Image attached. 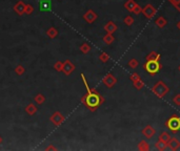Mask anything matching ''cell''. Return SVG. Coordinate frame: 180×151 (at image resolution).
I'll use <instances>...</instances> for the list:
<instances>
[{
    "instance_id": "obj_1",
    "label": "cell",
    "mask_w": 180,
    "mask_h": 151,
    "mask_svg": "<svg viewBox=\"0 0 180 151\" xmlns=\"http://www.w3.org/2000/svg\"><path fill=\"white\" fill-rule=\"evenodd\" d=\"M81 79H82V81H83L85 88H86V94L82 98V101H83L85 106H86L91 111H95V110H96L97 108L103 103L104 99L102 96L99 94L98 91H96L95 89L90 88L89 84H87V82H86V79H85L83 74H81Z\"/></svg>"
},
{
    "instance_id": "obj_2",
    "label": "cell",
    "mask_w": 180,
    "mask_h": 151,
    "mask_svg": "<svg viewBox=\"0 0 180 151\" xmlns=\"http://www.w3.org/2000/svg\"><path fill=\"white\" fill-rule=\"evenodd\" d=\"M152 93L155 94L157 98L163 99L167 93H170V88L164 82L159 80V81H157L153 85V87H152Z\"/></svg>"
},
{
    "instance_id": "obj_3",
    "label": "cell",
    "mask_w": 180,
    "mask_h": 151,
    "mask_svg": "<svg viewBox=\"0 0 180 151\" xmlns=\"http://www.w3.org/2000/svg\"><path fill=\"white\" fill-rule=\"evenodd\" d=\"M165 126L173 133L178 132L180 130V117L177 114H173L165 121Z\"/></svg>"
},
{
    "instance_id": "obj_4",
    "label": "cell",
    "mask_w": 180,
    "mask_h": 151,
    "mask_svg": "<svg viewBox=\"0 0 180 151\" xmlns=\"http://www.w3.org/2000/svg\"><path fill=\"white\" fill-rule=\"evenodd\" d=\"M143 68L148 74H150L152 76L158 74L161 69V64H160V61H146L143 65Z\"/></svg>"
},
{
    "instance_id": "obj_5",
    "label": "cell",
    "mask_w": 180,
    "mask_h": 151,
    "mask_svg": "<svg viewBox=\"0 0 180 151\" xmlns=\"http://www.w3.org/2000/svg\"><path fill=\"white\" fill-rule=\"evenodd\" d=\"M156 12H157V9H156L155 8H154L152 4H146L144 8H142V11L141 13L143 14V16L145 18L148 19H151L154 17V15L156 14Z\"/></svg>"
},
{
    "instance_id": "obj_6",
    "label": "cell",
    "mask_w": 180,
    "mask_h": 151,
    "mask_svg": "<svg viewBox=\"0 0 180 151\" xmlns=\"http://www.w3.org/2000/svg\"><path fill=\"white\" fill-rule=\"evenodd\" d=\"M102 82L108 88H112V87H114L117 84V79H116V77H114L111 72H108V74L105 75V77L103 78Z\"/></svg>"
},
{
    "instance_id": "obj_7",
    "label": "cell",
    "mask_w": 180,
    "mask_h": 151,
    "mask_svg": "<svg viewBox=\"0 0 180 151\" xmlns=\"http://www.w3.org/2000/svg\"><path fill=\"white\" fill-rule=\"evenodd\" d=\"M141 133L145 139L151 140V139H153V136L155 135L156 130L154 129V127L152 126V125H146V126L141 130Z\"/></svg>"
},
{
    "instance_id": "obj_8",
    "label": "cell",
    "mask_w": 180,
    "mask_h": 151,
    "mask_svg": "<svg viewBox=\"0 0 180 151\" xmlns=\"http://www.w3.org/2000/svg\"><path fill=\"white\" fill-rule=\"evenodd\" d=\"M167 148H170L171 150L176 151L180 148V141L176 138H171L170 141L167 143Z\"/></svg>"
},
{
    "instance_id": "obj_9",
    "label": "cell",
    "mask_w": 180,
    "mask_h": 151,
    "mask_svg": "<svg viewBox=\"0 0 180 151\" xmlns=\"http://www.w3.org/2000/svg\"><path fill=\"white\" fill-rule=\"evenodd\" d=\"M84 20L86 21L87 23H93L95 20H96L97 18H98V16H97V14L95 13L93 9H89V11L86 12V13L84 14L83 16Z\"/></svg>"
},
{
    "instance_id": "obj_10",
    "label": "cell",
    "mask_w": 180,
    "mask_h": 151,
    "mask_svg": "<svg viewBox=\"0 0 180 151\" xmlns=\"http://www.w3.org/2000/svg\"><path fill=\"white\" fill-rule=\"evenodd\" d=\"M39 9L41 12H50L52 9V1L51 0H40Z\"/></svg>"
},
{
    "instance_id": "obj_11",
    "label": "cell",
    "mask_w": 180,
    "mask_h": 151,
    "mask_svg": "<svg viewBox=\"0 0 180 151\" xmlns=\"http://www.w3.org/2000/svg\"><path fill=\"white\" fill-rule=\"evenodd\" d=\"M117 28L118 26L113 22V21H108V22L104 25V30H105V32L108 33V34H114V33L117 30Z\"/></svg>"
},
{
    "instance_id": "obj_12",
    "label": "cell",
    "mask_w": 180,
    "mask_h": 151,
    "mask_svg": "<svg viewBox=\"0 0 180 151\" xmlns=\"http://www.w3.org/2000/svg\"><path fill=\"white\" fill-rule=\"evenodd\" d=\"M74 65L72 64V63L70 62V61L66 60L64 63H63V67H62V70L65 72V75H71V72L74 70Z\"/></svg>"
},
{
    "instance_id": "obj_13",
    "label": "cell",
    "mask_w": 180,
    "mask_h": 151,
    "mask_svg": "<svg viewBox=\"0 0 180 151\" xmlns=\"http://www.w3.org/2000/svg\"><path fill=\"white\" fill-rule=\"evenodd\" d=\"M155 24L157 27L159 28H163L165 27L167 25V20L165 19L164 17H162V16H160V17H158L157 19L155 20Z\"/></svg>"
},
{
    "instance_id": "obj_14",
    "label": "cell",
    "mask_w": 180,
    "mask_h": 151,
    "mask_svg": "<svg viewBox=\"0 0 180 151\" xmlns=\"http://www.w3.org/2000/svg\"><path fill=\"white\" fill-rule=\"evenodd\" d=\"M52 121L55 123L56 126H59V125H60L61 123L64 121V118H63L62 115H61L59 112H55V113H54L53 117H52Z\"/></svg>"
},
{
    "instance_id": "obj_15",
    "label": "cell",
    "mask_w": 180,
    "mask_h": 151,
    "mask_svg": "<svg viewBox=\"0 0 180 151\" xmlns=\"http://www.w3.org/2000/svg\"><path fill=\"white\" fill-rule=\"evenodd\" d=\"M160 59H161L160 54L156 53V51H151V53L145 57V60H146V61H153V60H155V61H160Z\"/></svg>"
},
{
    "instance_id": "obj_16",
    "label": "cell",
    "mask_w": 180,
    "mask_h": 151,
    "mask_svg": "<svg viewBox=\"0 0 180 151\" xmlns=\"http://www.w3.org/2000/svg\"><path fill=\"white\" fill-rule=\"evenodd\" d=\"M14 9H15V12L18 14V15H22L23 13H25V5H24V3H23L22 1H19L18 3L15 5Z\"/></svg>"
},
{
    "instance_id": "obj_17",
    "label": "cell",
    "mask_w": 180,
    "mask_h": 151,
    "mask_svg": "<svg viewBox=\"0 0 180 151\" xmlns=\"http://www.w3.org/2000/svg\"><path fill=\"white\" fill-rule=\"evenodd\" d=\"M137 148H138V150H140V151H148V150H150V145H149V143L145 140H142L139 142L138 147Z\"/></svg>"
},
{
    "instance_id": "obj_18",
    "label": "cell",
    "mask_w": 180,
    "mask_h": 151,
    "mask_svg": "<svg viewBox=\"0 0 180 151\" xmlns=\"http://www.w3.org/2000/svg\"><path fill=\"white\" fill-rule=\"evenodd\" d=\"M136 1L135 0H127V2L124 3V9H127V11H129V12H131L132 13V11H133V9L135 8V5H136Z\"/></svg>"
},
{
    "instance_id": "obj_19",
    "label": "cell",
    "mask_w": 180,
    "mask_h": 151,
    "mask_svg": "<svg viewBox=\"0 0 180 151\" xmlns=\"http://www.w3.org/2000/svg\"><path fill=\"white\" fill-rule=\"evenodd\" d=\"M103 42L105 44H108V45H110V44H112L114 41H115V37L113 36V34H106L105 36L103 37Z\"/></svg>"
},
{
    "instance_id": "obj_20",
    "label": "cell",
    "mask_w": 180,
    "mask_h": 151,
    "mask_svg": "<svg viewBox=\"0 0 180 151\" xmlns=\"http://www.w3.org/2000/svg\"><path fill=\"white\" fill-rule=\"evenodd\" d=\"M171 138H172V136H171V134H170L167 131H163V132H161L160 135H159V140H160V141H162V142H164V143H167V142L170 141V139H171Z\"/></svg>"
},
{
    "instance_id": "obj_21",
    "label": "cell",
    "mask_w": 180,
    "mask_h": 151,
    "mask_svg": "<svg viewBox=\"0 0 180 151\" xmlns=\"http://www.w3.org/2000/svg\"><path fill=\"white\" fill-rule=\"evenodd\" d=\"M155 147H156V149H158L160 151H163V150H165L167 148V143H164V142L158 140L157 142H156V144H155Z\"/></svg>"
},
{
    "instance_id": "obj_22",
    "label": "cell",
    "mask_w": 180,
    "mask_h": 151,
    "mask_svg": "<svg viewBox=\"0 0 180 151\" xmlns=\"http://www.w3.org/2000/svg\"><path fill=\"white\" fill-rule=\"evenodd\" d=\"M123 22H124V24L127 25V26H132V25L134 24V22H135V19H134L133 16L127 15V16H125L124 19H123Z\"/></svg>"
},
{
    "instance_id": "obj_23",
    "label": "cell",
    "mask_w": 180,
    "mask_h": 151,
    "mask_svg": "<svg viewBox=\"0 0 180 151\" xmlns=\"http://www.w3.org/2000/svg\"><path fill=\"white\" fill-rule=\"evenodd\" d=\"M133 84H134V87L137 89V90H141L142 88L144 87V82L142 81V80H138V81L136 82H133Z\"/></svg>"
},
{
    "instance_id": "obj_24",
    "label": "cell",
    "mask_w": 180,
    "mask_h": 151,
    "mask_svg": "<svg viewBox=\"0 0 180 151\" xmlns=\"http://www.w3.org/2000/svg\"><path fill=\"white\" fill-rule=\"evenodd\" d=\"M127 65H129L131 68H133V69H135V68H137V66L139 65V62H138V60H137V59L132 58L131 60L129 61V63H127Z\"/></svg>"
},
{
    "instance_id": "obj_25",
    "label": "cell",
    "mask_w": 180,
    "mask_h": 151,
    "mask_svg": "<svg viewBox=\"0 0 180 151\" xmlns=\"http://www.w3.org/2000/svg\"><path fill=\"white\" fill-rule=\"evenodd\" d=\"M99 60H100L101 62L105 63V62H108V61L110 60V56H108V54H105V53H101L100 56H99Z\"/></svg>"
},
{
    "instance_id": "obj_26",
    "label": "cell",
    "mask_w": 180,
    "mask_h": 151,
    "mask_svg": "<svg viewBox=\"0 0 180 151\" xmlns=\"http://www.w3.org/2000/svg\"><path fill=\"white\" fill-rule=\"evenodd\" d=\"M80 49H81V51L83 54H87L90 51H91V46H90L87 43H83L81 45V47H80Z\"/></svg>"
},
{
    "instance_id": "obj_27",
    "label": "cell",
    "mask_w": 180,
    "mask_h": 151,
    "mask_svg": "<svg viewBox=\"0 0 180 151\" xmlns=\"http://www.w3.org/2000/svg\"><path fill=\"white\" fill-rule=\"evenodd\" d=\"M28 111V113H30V114H34L35 112H36V107H35L34 105H33V104H30V105L28 106L27 107V109H25Z\"/></svg>"
},
{
    "instance_id": "obj_28",
    "label": "cell",
    "mask_w": 180,
    "mask_h": 151,
    "mask_svg": "<svg viewBox=\"0 0 180 151\" xmlns=\"http://www.w3.org/2000/svg\"><path fill=\"white\" fill-rule=\"evenodd\" d=\"M140 76H139L137 72H133L132 75H130V80H131L132 82H136L138 81V80H140Z\"/></svg>"
},
{
    "instance_id": "obj_29",
    "label": "cell",
    "mask_w": 180,
    "mask_h": 151,
    "mask_svg": "<svg viewBox=\"0 0 180 151\" xmlns=\"http://www.w3.org/2000/svg\"><path fill=\"white\" fill-rule=\"evenodd\" d=\"M47 35H49V37H51V38H55L57 36V30L54 27H51L49 30H47Z\"/></svg>"
},
{
    "instance_id": "obj_30",
    "label": "cell",
    "mask_w": 180,
    "mask_h": 151,
    "mask_svg": "<svg viewBox=\"0 0 180 151\" xmlns=\"http://www.w3.org/2000/svg\"><path fill=\"white\" fill-rule=\"evenodd\" d=\"M141 11H142V8L139 4H136L135 5V8L133 9V11H132V13L133 14H135V15H139V14L141 13Z\"/></svg>"
},
{
    "instance_id": "obj_31",
    "label": "cell",
    "mask_w": 180,
    "mask_h": 151,
    "mask_svg": "<svg viewBox=\"0 0 180 151\" xmlns=\"http://www.w3.org/2000/svg\"><path fill=\"white\" fill-rule=\"evenodd\" d=\"M173 103L176 106H180V93H176L173 98Z\"/></svg>"
},
{
    "instance_id": "obj_32",
    "label": "cell",
    "mask_w": 180,
    "mask_h": 151,
    "mask_svg": "<svg viewBox=\"0 0 180 151\" xmlns=\"http://www.w3.org/2000/svg\"><path fill=\"white\" fill-rule=\"evenodd\" d=\"M35 101H36V102H37L38 104L43 103V101H44L43 96H42V94H37V97L35 98Z\"/></svg>"
},
{
    "instance_id": "obj_33",
    "label": "cell",
    "mask_w": 180,
    "mask_h": 151,
    "mask_svg": "<svg viewBox=\"0 0 180 151\" xmlns=\"http://www.w3.org/2000/svg\"><path fill=\"white\" fill-rule=\"evenodd\" d=\"M170 2L175 6L176 9H180V0H170Z\"/></svg>"
},
{
    "instance_id": "obj_34",
    "label": "cell",
    "mask_w": 180,
    "mask_h": 151,
    "mask_svg": "<svg viewBox=\"0 0 180 151\" xmlns=\"http://www.w3.org/2000/svg\"><path fill=\"white\" fill-rule=\"evenodd\" d=\"M24 68H23V66H21V65H19L16 67V72H17V75H22L23 72H24Z\"/></svg>"
},
{
    "instance_id": "obj_35",
    "label": "cell",
    "mask_w": 180,
    "mask_h": 151,
    "mask_svg": "<svg viewBox=\"0 0 180 151\" xmlns=\"http://www.w3.org/2000/svg\"><path fill=\"white\" fill-rule=\"evenodd\" d=\"M62 67H63V63H61V62H57L55 64L56 70H62Z\"/></svg>"
},
{
    "instance_id": "obj_36",
    "label": "cell",
    "mask_w": 180,
    "mask_h": 151,
    "mask_svg": "<svg viewBox=\"0 0 180 151\" xmlns=\"http://www.w3.org/2000/svg\"><path fill=\"white\" fill-rule=\"evenodd\" d=\"M32 11H33L32 6H31V5H25V14H28V15H30V14L32 13Z\"/></svg>"
},
{
    "instance_id": "obj_37",
    "label": "cell",
    "mask_w": 180,
    "mask_h": 151,
    "mask_svg": "<svg viewBox=\"0 0 180 151\" xmlns=\"http://www.w3.org/2000/svg\"><path fill=\"white\" fill-rule=\"evenodd\" d=\"M177 28H178V30H180V21H178V22H177Z\"/></svg>"
},
{
    "instance_id": "obj_38",
    "label": "cell",
    "mask_w": 180,
    "mask_h": 151,
    "mask_svg": "<svg viewBox=\"0 0 180 151\" xmlns=\"http://www.w3.org/2000/svg\"><path fill=\"white\" fill-rule=\"evenodd\" d=\"M178 70H179V72H180V65L178 66Z\"/></svg>"
},
{
    "instance_id": "obj_39",
    "label": "cell",
    "mask_w": 180,
    "mask_h": 151,
    "mask_svg": "<svg viewBox=\"0 0 180 151\" xmlns=\"http://www.w3.org/2000/svg\"><path fill=\"white\" fill-rule=\"evenodd\" d=\"M1 142H2V140H1V138H0V143H1Z\"/></svg>"
}]
</instances>
